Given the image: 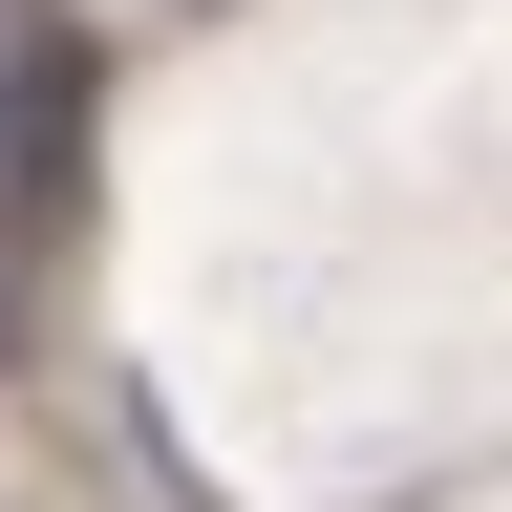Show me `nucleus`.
Returning a JSON list of instances; mask_svg holds the SVG:
<instances>
[{"label": "nucleus", "instance_id": "obj_1", "mask_svg": "<svg viewBox=\"0 0 512 512\" xmlns=\"http://www.w3.org/2000/svg\"><path fill=\"white\" fill-rule=\"evenodd\" d=\"M86 235V43H22L0 64V256H64Z\"/></svg>", "mask_w": 512, "mask_h": 512}]
</instances>
